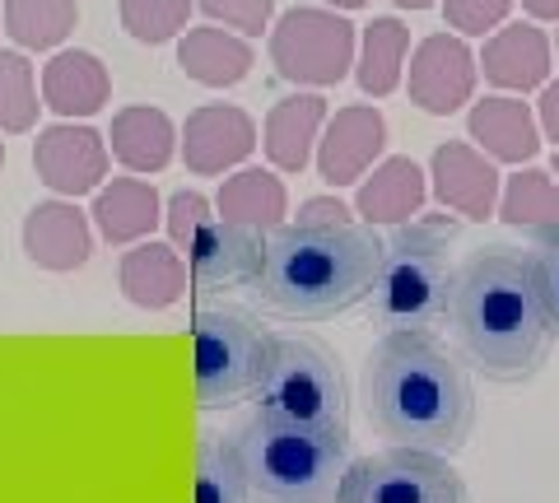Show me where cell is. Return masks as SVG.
<instances>
[{"label":"cell","mask_w":559,"mask_h":503,"mask_svg":"<svg viewBox=\"0 0 559 503\" xmlns=\"http://www.w3.org/2000/svg\"><path fill=\"white\" fill-rule=\"evenodd\" d=\"M448 326L466 369L499 387L532 383L555 350V326L540 303L532 256L503 242L471 252L457 266Z\"/></svg>","instance_id":"obj_1"},{"label":"cell","mask_w":559,"mask_h":503,"mask_svg":"<svg viewBox=\"0 0 559 503\" xmlns=\"http://www.w3.org/2000/svg\"><path fill=\"white\" fill-rule=\"evenodd\" d=\"M359 396L392 447L457 457L476 429V387L429 332H382L364 359Z\"/></svg>","instance_id":"obj_2"},{"label":"cell","mask_w":559,"mask_h":503,"mask_svg":"<svg viewBox=\"0 0 559 503\" xmlns=\"http://www.w3.org/2000/svg\"><path fill=\"white\" fill-rule=\"evenodd\" d=\"M382 252L388 238L359 219L336 229L280 224L275 233H266V266L252 285V299L285 322H331L369 303Z\"/></svg>","instance_id":"obj_3"},{"label":"cell","mask_w":559,"mask_h":503,"mask_svg":"<svg viewBox=\"0 0 559 503\" xmlns=\"http://www.w3.org/2000/svg\"><path fill=\"white\" fill-rule=\"evenodd\" d=\"M457 238V219L443 215H415L411 224H396L382 252V271L369 294V322L382 332H439L452 303V275L448 248Z\"/></svg>","instance_id":"obj_4"},{"label":"cell","mask_w":559,"mask_h":503,"mask_svg":"<svg viewBox=\"0 0 559 503\" xmlns=\"http://www.w3.org/2000/svg\"><path fill=\"white\" fill-rule=\"evenodd\" d=\"M229 447L257 503H336L355 462L345 439L275 424L257 410L229 433Z\"/></svg>","instance_id":"obj_5"},{"label":"cell","mask_w":559,"mask_h":503,"mask_svg":"<svg viewBox=\"0 0 559 503\" xmlns=\"http://www.w3.org/2000/svg\"><path fill=\"white\" fill-rule=\"evenodd\" d=\"M252 410L275 424L312 429L326 439H349V378L341 355L318 336H280L271 340V363L252 392Z\"/></svg>","instance_id":"obj_6"},{"label":"cell","mask_w":559,"mask_h":503,"mask_svg":"<svg viewBox=\"0 0 559 503\" xmlns=\"http://www.w3.org/2000/svg\"><path fill=\"white\" fill-rule=\"evenodd\" d=\"M191 373H197V406L201 410H229L238 402H252L271 363L275 332L261 326L257 312L234 303H197L191 312Z\"/></svg>","instance_id":"obj_7"},{"label":"cell","mask_w":559,"mask_h":503,"mask_svg":"<svg viewBox=\"0 0 559 503\" xmlns=\"http://www.w3.org/2000/svg\"><path fill=\"white\" fill-rule=\"evenodd\" d=\"M359 33L341 10L294 5L271 24V65L299 89H331L355 75Z\"/></svg>","instance_id":"obj_8"},{"label":"cell","mask_w":559,"mask_h":503,"mask_svg":"<svg viewBox=\"0 0 559 503\" xmlns=\"http://www.w3.org/2000/svg\"><path fill=\"white\" fill-rule=\"evenodd\" d=\"M336 503H471V494L452 457L382 447L349 462Z\"/></svg>","instance_id":"obj_9"},{"label":"cell","mask_w":559,"mask_h":503,"mask_svg":"<svg viewBox=\"0 0 559 503\" xmlns=\"http://www.w3.org/2000/svg\"><path fill=\"white\" fill-rule=\"evenodd\" d=\"M266 266V233L242 229L229 219H210L187 248V271H191V299H210V294H234L261 280Z\"/></svg>","instance_id":"obj_10"},{"label":"cell","mask_w":559,"mask_h":503,"mask_svg":"<svg viewBox=\"0 0 559 503\" xmlns=\"http://www.w3.org/2000/svg\"><path fill=\"white\" fill-rule=\"evenodd\" d=\"M480 61L457 33H429L425 43H415L411 65H406V94L419 112L429 117H452L476 98Z\"/></svg>","instance_id":"obj_11"},{"label":"cell","mask_w":559,"mask_h":503,"mask_svg":"<svg viewBox=\"0 0 559 503\" xmlns=\"http://www.w3.org/2000/svg\"><path fill=\"white\" fill-rule=\"evenodd\" d=\"M108 135H98L84 121H51L33 141V168H38L43 187H51L61 201L98 192L103 178H108Z\"/></svg>","instance_id":"obj_12"},{"label":"cell","mask_w":559,"mask_h":503,"mask_svg":"<svg viewBox=\"0 0 559 503\" xmlns=\"http://www.w3.org/2000/svg\"><path fill=\"white\" fill-rule=\"evenodd\" d=\"M178 149L187 159V172L197 178H224L252 159L257 149V121L234 108V103H205V108L187 112L178 131Z\"/></svg>","instance_id":"obj_13"},{"label":"cell","mask_w":559,"mask_h":503,"mask_svg":"<svg viewBox=\"0 0 559 503\" xmlns=\"http://www.w3.org/2000/svg\"><path fill=\"white\" fill-rule=\"evenodd\" d=\"M429 192L443 211L485 224L499 215L503 178L485 149L466 145V141H443L429 159Z\"/></svg>","instance_id":"obj_14"},{"label":"cell","mask_w":559,"mask_h":503,"mask_svg":"<svg viewBox=\"0 0 559 503\" xmlns=\"http://www.w3.org/2000/svg\"><path fill=\"white\" fill-rule=\"evenodd\" d=\"M382 149H388V117L373 103H349L336 108V117H326L322 141H318V172L326 187H349L364 182Z\"/></svg>","instance_id":"obj_15"},{"label":"cell","mask_w":559,"mask_h":503,"mask_svg":"<svg viewBox=\"0 0 559 503\" xmlns=\"http://www.w3.org/2000/svg\"><path fill=\"white\" fill-rule=\"evenodd\" d=\"M480 75L503 94H527V89H546L550 84V61H555V43L540 33L536 24H503L485 38L480 51Z\"/></svg>","instance_id":"obj_16"},{"label":"cell","mask_w":559,"mask_h":503,"mask_svg":"<svg viewBox=\"0 0 559 503\" xmlns=\"http://www.w3.org/2000/svg\"><path fill=\"white\" fill-rule=\"evenodd\" d=\"M429 201V172L419 168L411 154H388L378 159L369 172H364L359 192H355V215L369 229H382V224H411Z\"/></svg>","instance_id":"obj_17"},{"label":"cell","mask_w":559,"mask_h":503,"mask_svg":"<svg viewBox=\"0 0 559 503\" xmlns=\"http://www.w3.org/2000/svg\"><path fill=\"white\" fill-rule=\"evenodd\" d=\"M24 252L43 271H80L94 256V229L90 215L75 201H38L24 215Z\"/></svg>","instance_id":"obj_18"},{"label":"cell","mask_w":559,"mask_h":503,"mask_svg":"<svg viewBox=\"0 0 559 503\" xmlns=\"http://www.w3.org/2000/svg\"><path fill=\"white\" fill-rule=\"evenodd\" d=\"M43 108H51L61 121H84L108 108L112 98V75L94 51L84 47H61L51 51V61L43 65Z\"/></svg>","instance_id":"obj_19"},{"label":"cell","mask_w":559,"mask_h":503,"mask_svg":"<svg viewBox=\"0 0 559 503\" xmlns=\"http://www.w3.org/2000/svg\"><path fill=\"white\" fill-rule=\"evenodd\" d=\"M466 131L476 149H485L495 164H532L540 154V121L532 112V103H522L518 94H489L480 103H471Z\"/></svg>","instance_id":"obj_20"},{"label":"cell","mask_w":559,"mask_h":503,"mask_svg":"<svg viewBox=\"0 0 559 503\" xmlns=\"http://www.w3.org/2000/svg\"><path fill=\"white\" fill-rule=\"evenodd\" d=\"M117 280H121V294L145 312H164L191 294L187 256L173 242H154V238L131 242V252H121Z\"/></svg>","instance_id":"obj_21"},{"label":"cell","mask_w":559,"mask_h":503,"mask_svg":"<svg viewBox=\"0 0 559 503\" xmlns=\"http://www.w3.org/2000/svg\"><path fill=\"white\" fill-rule=\"evenodd\" d=\"M326 98L318 89H299L289 98L271 103L266 121H261V149L280 172H304L312 164V149L322 141L326 127Z\"/></svg>","instance_id":"obj_22"},{"label":"cell","mask_w":559,"mask_h":503,"mask_svg":"<svg viewBox=\"0 0 559 503\" xmlns=\"http://www.w3.org/2000/svg\"><path fill=\"white\" fill-rule=\"evenodd\" d=\"M178 65L187 80L205 84V89H234V84L252 75L257 51L248 38H238V33L205 24V28H187L178 38Z\"/></svg>","instance_id":"obj_23"},{"label":"cell","mask_w":559,"mask_h":503,"mask_svg":"<svg viewBox=\"0 0 559 503\" xmlns=\"http://www.w3.org/2000/svg\"><path fill=\"white\" fill-rule=\"evenodd\" d=\"M108 149L131 172H164L173 164V154H178V127H173V117L164 108L135 103V108H121L112 117Z\"/></svg>","instance_id":"obj_24"},{"label":"cell","mask_w":559,"mask_h":503,"mask_svg":"<svg viewBox=\"0 0 559 503\" xmlns=\"http://www.w3.org/2000/svg\"><path fill=\"white\" fill-rule=\"evenodd\" d=\"M215 215L229 219V224H242V229L275 233L280 224H289L285 219L289 215V192L271 168H234L229 178L219 182Z\"/></svg>","instance_id":"obj_25"},{"label":"cell","mask_w":559,"mask_h":503,"mask_svg":"<svg viewBox=\"0 0 559 503\" xmlns=\"http://www.w3.org/2000/svg\"><path fill=\"white\" fill-rule=\"evenodd\" d=\"M90 219L108 242H145L154 224L164 219V201L145 178H112L108 187L94 192Z\"/></svg>","instance_id":"obj_26"},{"label":"cell","mask_w":559,"mask_h":503,"mask_svg":"<svg viewBox=\"0 0 559 503\" xmlns=\"http://www.w3.org/2000/svg\"><path fill=\"white\" fill-rule=\"evenodd\" d=\"M406 61H411V28L378 14L373 24L359 28V57H355V80L369 98H388L401 89L406 80Z\"/></svg>","instance_id":"obj_27"},{"label":"cell","mask_w":559,"mask_h":503,"mask_svg":"<svg viewBox=\"0 0 559 503\" xmlns=\"http://www.w3.org/2000/svg\"><path fill=\"white\" fill-rule=\"evenodd\" d=\"M0 20L20 51H61L80 24V5L75 0H5Z\"/></svg>","instance_id":"obj_28"},{"label":"cell","mask_w":559,"mask_h":503,"mask_svg":"<svg viewBox=\"0 0 559 503\" xmlns=\"http://www.w3.org/2000/svg\"><path fill=\"white\" fill-rule=\"evenodd\" d=\"M509 229H550L559 224V182L550 178L546 168H518L509 182H503V196H499V215Z\"/></svg>","instance_id":"obj_29"},{"label":"cell","mask_w":559,"mask_h":503,"mask_svg":"<svg viewBox=\"0 0 559 503\" xmlns=\"http://www.w3.org/2000/svg\"><path fill=\"white\" fill-rule=\"evenodd\" d=\"M191 503H252L242 466L234 457L229 439H201L197 447V480H191Z\"/></svg>","instance_id":"obj_30"},{"label":"cell","mask_w":559,"mask_h":503,"mask_svg":"<svg viewBox=\"0 0 559 503\" xmlns=\"http://www.w3.org/2000/svg\"><path fill=\"white\" fill-rule=\"evenodd\" d=\"M38 75L24 51H0V131L24 135L38 127Z\"/></svg>","instance_id":"obj_31"},{"label":"cell","mask_w":559,"mask_h":503,"mask_svg":"<svg viewBox=\"0 0 559 503\" xmlns=\"http://www.w3.org/2000/svg\"><path fill=\"white\" fill-rule=\"evenodd\" d=\"M121 10V28L127 38L145 43V47H164L178 43L187 33V20L197 10V0H117Z\"/></svg>","instance_id":"obj_32"},{"label":"cell","mask_w":559,"mask_h":503,"mask_svg":"<svg viewBox=\"0 0 559 503\" xmlns=\"http://www.w3.org/2000/svg\"><path fill=\"white\" fill-rule=\"evenodd\" d=\"M197 10L210 24L229 28L248 43L261 38V33H271V20H275V0H197Z\"/></svg>","instance_id":"obj_33"},{"label":"cell","mask_w":559,"mask_h":503,"mask_svg":"<svg viewBox=\"0 0 559 503\" xmlns=\"http://www.w3.org/2000/svg\"><path fill=\"white\" fill-rule=\"evenodd\" d=\"M532 271H536V289H540V303L550 312V326H555V340H559V224L550 229H532Z\"/></svg>","instance_id":"obj_34"},{"label":"cell","mask_w":559,"mask_h":503,"mask_svg":"<svg viewBox=\"0 0 559 503\" xmlns=\"http://www.w3.org/2000/svg\"><path fill=\"white\" fill-rule=\"evenodd\" d=\"M513 0H443V20L457 38H489L509 24Z\"/></svg>","instance_id":"obj_35"},{"label":"cell","mask_w":559,"mask_h":503,"mask_svg":"<svg viewBox=\"0 0 559 503\" xmlns=\"http://www.w3.org/2000/svg\"><path fill=\"white\" fill-rule=\"evenodd\" d=\"M215 219V205H210L201 192H173L168 201H164V224H168V242L178 248L182 256H187V248L197 242V233L205 229V224Z\"/></svg>","instance_id":"obj_36"},{"label":"cell","mask_w":559,"mask_h":503,"mask_svg":"<svg viewBox=\"0 0 559 503\" xmlns=\"http://www.w3.org/2000/svg\"><path fill=\"white\" fill-rule=\"evenodd\" d=\"M289 224H304V229H336V224H355V211H349L341 196H308Z\"/></svg>","instance_id":"obj_37"},{"label":"cell","mask_w":559,"mask_h":503,"mask_svg":"<svg viewBox=\"0 0 559 503\" xmlns=\"http://www.w3.org/2000/svg\"><path fill=\"white\" fill-rule=\"evenodd\" d=\"M536 121H540V135H546V141H555V149H559V80H550L546 89H540Z\"/></svg>","instance_id":"obj_38"},{"label":"cell","mask_w":559,"mask_h":503,"mask_svg":"<svg viewBox=\"0 0 559 503\" xmlns=\"http://www.w3.org/2000/svg\"><path fill=\"white\" fill-rule=\"evenodd\" d=\"M522 10L540 24H559V0H522Z\"/></svg>","instance_id":"obj_39"},{"label":"cell","mask_w":559,"mask_h":503,"mask_svg":"<svg viewBox=\"0 0 559 503\" xmlns=\"http://www.w3.org/2000/svg\"><path fill=\"white\" fill-rule=\"evenodd\" d=\"M312 5H326V10H364V5H373V0H312Z\"/></svg>","instance_id":"obj_40"},{"label":"cell","mask_w":559,"mask_h":503,"mask_svg":"<svg viewBox=\"0 0 559 503\" xmlns=\"http://www.w3.org/2000/svg\"><path fill=\"white\" fill-rule=\"evenodd\" d=\"M392 5H401V10H429V5H439V0H392Z\"/></svg>","instance_id":"obj_41"},{"label":"cell","mask_w":559,"mask_h":503,"mask_svg":"<svg viewBox=\"0 0 559 503\" xmlns=\"http://www.w3.org/2000/svg\"><path fill=\"white\" fill-rule=\"evenodd\" d=\"M550 178H559V149H555V159H550Z\"/></svg>","instance_id":"obj_42"},{"label":"cell","mask_w":559,"mask_h":503,"mask_svg":"<svg viewBox=\"0 0 559 503\" xmlns=\"http://www.w3.org/2000/svg\"><path fill=\"white\" fill-rule=\"evenodd\" d=\"M0 164H5V141H0Z\"/></svg>","instance_id":"obj_43"},{"label":"cell","mask_w":559,"mask_h":503,"mask_svg":"<svg viewBox=\"0 0 559 503\" xmlns=\"http://www.w3.org/2000/svg\"><path fill=\"white\" fill-rule=\"evenodd\" d=\"M555 57H559V33H555Z\"/></svg>","instance_id":"obj_44"}]
</instances>
